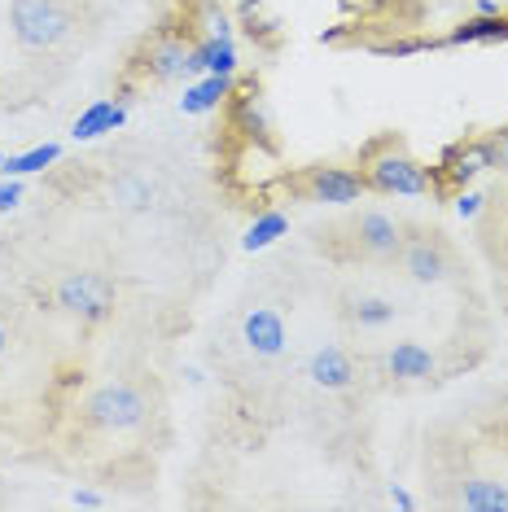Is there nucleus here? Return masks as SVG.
Segmentation results:
<instances>
[{"label":"nucleus","mask_w":508,"mask_h":512,"mask_svg":"<svg viewBox=\"0 0 508 512\" xmlns=\"http://www.w3.org/2000/svg\"><path fill=\"white\" fill-rule=\"evenodd\" d=\"M360 176L368 193H395V197H421L434 193V167L408 154V145L395 132H381L377 141L360 149Z\"/></svg>","instance_id":"nucleus-1"},{"label":"nucleus","mask_w":508,"mask_h":512,"mask_svg":"<svg viewBox=\"0 0 508 512\" xmlns=\"http://www.w3.org/2000/svg\"><path fill=\"white\" fill-rule=\"evenodd\" d=\"M9 27L27 53H49L75 31V9L71 0H14Z\"/></svg>","instance_id":"nucleus-2"},{"label":"nucleus","mask_w":508,"mask_h":512,"mask_svg":"<svg viewBox=\"0 0 508 512\" xmlns=\"http://www.w3.org/2000/svg\"><path fill=\"white\" fill-rule=\"evenodd\" d=\"M290 197H303V202H325V206H351L368 193V184L360 171L338 167V162H316V167H303L294 176L276 180Z\"/></svg>","instance_id":"nucleus-3"},{"label":"nucleus","mask_w":508,"mask_h":512,"mask_svg":"<svg viewBox=\"0 0 508 512\" xmlns=\"http://www.w3.org/2000/svg\"><path fill=\"white\" fill-rule=\"evenodd\" d=\"M84 421L92 429H106V434H127V429H141L149 416V399L141 386L132 381H106L84 399Z\"/></svg>","instance_id":"nucleus-4"},{"label":"nucleus","mask_w":508,"mask_h":512,"mask_svg":"<svg viewBox=\"0 0 508 512\" xmlns=\"http://www.w3.org/2000/svg\"><path fill=\"white\" fill-rule=\"evenodd\" d=\"M189 57H193V40L176 27H158L154 36L141 40V49L132 53L127 71L141 84H171V79L189 75Z\"/></svg>","instance_id":"nucleus-5"},{"label":"nucleus","mask_w":508,"mask_h":512,"mask_svg":"<svg viewBox=\"0 0 508 512\" xmlns=\"http://www.w3.org/2000/svg\"><path fill=\"white\" fill-rule=\"evenodd\" d=\"M53 302L66 316L84 320V324H101L114 316V302H119V285L106 272H71L62 276L53 289Z\"/></svg>","instance_id":"nucleus-6"},{"label":"nucleus","mask_w":508,"mask_h":512,"mask_svg":"<svg viewBox=\"0 0 508 512\" xmlns=\"http://www.w3.org/2000/svg\"><path fill=\"white\" fill-rule=\"evenodd\" d=\"M487 167H491L487 136H469V141L447 145L443 158H438V167H434V193H460L469 180H478Z\"/></svg>","instance_id":"nucleus-7"},{"label":"nucleus","mask_w":508,"mask_h":512,"mask_svg":"<svg viewBox=\"0 0 508 512\" xmlns=\"http://www.w3.org/2000/svg\"><path fill=\"white\" fill-rule=\"evenodd\" d=\"M224 114H228V132L237 141H272V119H268V101H263V88L259 79H241L233 84L224 101Z\"/></svg>","instance_id":"nucleus-8"},{"label":"nucleus","mask_w":508,"mask_h":512,"mask_svg":"<svg viewBox=\"0 0 508 512\" xmlns=\"http://www.w3.org/2000/svg\"><path fill=\"white\" fill-rule=\"evenodd\" d=\"M399 267L408 272V281L438 285L447 276V267H452V254H447V246L434 237V232H412V237H403V246H399Z\"/></svg>","instance_id":"nucleus-9"},{"label":"nucleus","mask_w":508,"mask_h":512,"mask_svg":"<svg viewBox=\"0 0 508 512\" xmlns=\"http://www.w3.org/2000/svg\"><path fill=\"white\" fill-rule=\"evenodd\" d=\"M351 237H355V250H360L364 259H395L399 246H403V224H395V219L381 215V211H364L351 224Z\"/></svg>","instance_id":"nucleus-10"},{"label":"nucleus","mask_w":508,"mask_h":512,"mask_svg":"<svg viewBox=\"0 0 508 512\" xmlns=\"http://www.w3.org/2000/svg\"><path fill=\"white\" fill-rule=\"evenodd\" d=\"M241 333H246V346L254 355H281L285 351V320L276 316L272 307H254L246 320H241Z\"/></svg>","instance_id":"nucleus-11"},{"label":"nucleus","mask_w":508,"mask_h":512,"mask_svg":"<svg viewBox=\"0 0 508 512\" xmlns=\"http://www.w3.org/2000/svg\"><path fill=\"white\" fill-rule=\"evenodd\" d=\"M307 377L316 381V386H325V390H346L355 381V359L346 355L342 346H325V351L311 355Z\"/></svg>","instance_id":"nucleus-12"},{"label":"nucleus","mask_w":508,"mask_h":512,"mask_svg":"<svg viewBox=\"0 0 508 512\" xmlns=\"http://www.w3.org/2000/svg\"><path fill=\"white\" fill-rule=\"evenodd\" d=\"M228 92H233V75H202L198 84L184 88L180 97V110L184 114H211L228 101Z\"/></svg>","instance_id":"nucleus-13"},{"label":"nucleus","mask_w":508,"mask_h":512,"mask_svg":"<svg viewBox=\"0 0 508 512\" xmlns=\"http://www.w3.org/2000/svg\"><path fill=\"white\" fill-rule=\"evenodd\" d=\"M237 18H241V27H246V36L254 44H263V49H276V44H281V27H285V22L276 18L263 0H241Z\"/></svg>","instance_id":"nucleus-14"},{"label":"nucleus","mask_w":508,"mask_h":512,"mask_svg":"<svg viewBox=\"0 0 508 512\" xmlns=\"http://www.w3.org/2000/svg\"><path fill=\"white\" fill-rule=\"evenodd\" d=\"M508 40V14H478L447 36L443 44H504Z\"/></svg>","instance_id":"nucleus-15"},{"label":"nucleus","mask_w":508,"mask_h":512,"mask_svg":"<svg viewBox=\"0 0 508 512\" xmlns=\"http://www.w3.org/2000/svg\"><path fill=\"white\" fill-rule=\"evenodd\" d=\"M390 377H399V381H425V377H434V355L425 351V346L417 342H399L395 351H390Z\"/></svg>","instance_id":"nucleus-16"},{"label":"nucleus","mask_w":508,"mask_h":512,"mask_svg":"<svg viewBox=\"0 0 508 512\" xmlns=\"http://www.w3.org/2000/svg\"><path fill=\"white\" fill-rule=\"evenodd\" d=\"M460 504L473 512H500L508 508V486L495 482V477H473V482H465V491H460Z\"/></svg>","instance_id":"nucleus-17"},{"label":"nucleus","mask_w":508,"mask_h":512,"mask_svg":"<svg viewBox=\"0 0 508 512\" xmlns=\"http://www.w3.org/2000/svg\"><path fill=\"white\" fill-rule=\"evenodd\" d=\"M123 114H127L123 101H97L88 114L75 119V136L79 141H92V136H101V132H114V127L123 123Z\"/></svg>","instance_id":"nucleus-18"},{"label":"nucleus","mask_w":508,"mask_h":512,"mask_svg":"<svg viewBox=\"0 0 508 512\" xmlns=\"http://www.w3.org/2000/svg\"><path fill=\"white\" fill-rule=\"evenodd\" d=\"M110 197L127 211H145V206H154V184L145 176H119L110 184Z\"/></svg>","instance_id":"nucleus-19"},{"label":"nucleus","mask_w":508,"mask_h":512,"mask_svg":"<svg viewBox=\"0 0 508 512\" xmlns=\"http://www.w3.org/2000/svg\"><path fill=\"white\" fill-rule=\"evenodd\" d=\"M285 232H290V219H285L281 211H263L250 224V232H246V241H241V246H246V250H268L276 237H285Z\"/></svg>","instance_id":"nucleus-20"},{"label":"nucleus","mask_w":508,"mask_h":512,"mask_svg":"<svg viewBox=\"0 0 508 512\" xmlns=\"http://www.w3.org/2000/svg\"><path fill=\"white\" fill-rule=\"evenodd\" d=\"M57 158H62V149H57V145H40V149H31V154L5 158V162H0V171H5V176H31V171L53 167Z\"/></svg>","instance_id":"nucleus-21"},{"label":"nucleus","mask_w":508,"mask_h":512,"mask_svg":"<svg viewBox=\"0 0 508 512\" xmlns=\"http://www.w3.org/2000/svg\"><path fill=\"white\" fill-rule=\"evenodd\" d=\"M351 320L364 324V329H377V324L395 320V307H390L386 298H360V302H355V311H351Z\"/></svg>","instance_id":"nucleus-22"},{"label":"nucleus","mask_w":508,"mask_h":512,"mask_svg":"<svg viewBox=\"0 0 508 512\" xmlns=\"http://www.w3.org/2000/svg\"><path fill=\"white\" fill-rule=\"evenodd\" d=\"M202 14V27H206V36H219V40H233V22H228L224 9H198Z\"/></svg>","instance_id":"nucleus-23"},{"label":"nucleus","mask_w":508,"mask_h":512,"mask_svg":"<svg viewBox=\"0 0 508 512\" xmlns=\"http://www.w3.org/2000/svg\"><path fill=\"white\" fill-rule=\"evenodd\" d=\"M487 145H491V167L508 171V127H495V132H487Z\"/></svg>","instance_id":"nucleus-24"},{"label":"nucleus","mask_w":508,"mask_h":512,"mask_svg":"<svg viewBox=\"0 0 508 512\" xmlns=\"http://www.w3.org/2000/svg\"><path fill=\"white\" fill-rule=\"evenodd\" d=\"M456 211L465 215V219H473V215L482 211V197H478V193H465V189H460V193H456Z\"/></svg>","instance_id":"nucleus-25"},{"label":"nucleus","mask_w":508,"mask_h":512,"mask_svg":"<svg viewBox=\"0 0 508 512\" xmlns=\"http://www.w3.org/2000/svg\"><path fill=\"white\" fill-rule=\"evenodd\" d=\"M18 197H22V184H18V180L0 184V211H9V206H18Z\"/></svg>","instance_id":"nucleus-26"},{"label":"nucleus","mask_w":508,"mask_h":512,"mask_svg":"<svg viewBox=\"0 0 508 512\" xmlns=\"http://www.w3.org/2000/svg\"><path fill=\"white\" fill-rule=\"evenodd\" d=\"M97 504H101V499L92 491H75V508H97Z\"/></svg>","instance_id":"nucleus-27"},{"label":"nucleus","mask_w":508,"mask_h":512,"mask_svg":"<svg viewBox=\"0 0 508 512\" xmlns=\"http://www.w3.org/2000/svg\"><path fill=\"white\" fill-rule=\"evenodd\" d=\"M478 14H500V0H478Z\"/></svg>","instance_id":"nucleus-28"},{"label":"nucleus","mask_w":508,"mask_h":512,"mask_svg":"<svg viewBox=\"0 0 508 512\" xmlns=\"http://www.w3.org/2000/svg\"><path fill=\"white\" fill-rule=\"evenodd\" d=\"M395 504H399V508H412V495H408V491H399V486H395Z\"/></svg>","instance_id":"nucleus-29"},{"label":"nucleus","mask_w":508,"mask_h":512,"mask_svg":"<svg viewBox=\"0 0 508 512\" xmlns=\"http://www.w3.org/2000/svg\"><path fill=\"white\" fill-rule=\"evenodd\" d=\"M193 9H215V5H224V0H189Z\"/></svg>","instance_id":"nucleus-30"},{"label":"nucleus","mask_w":508,"mask_h":512,"mask_svg":"<svg viewBox=\"0 0 508 512\" xmlns=\"http://www.w3.org/2000/svg\"><path fill=\"white\" fill-rule=\"evenodd\" d=\"M5 346H9V333H5V324H0V355H5Z\"/></svg>","instance_id":"nucleus-31"},{"label":"nucleus","mask_w":508,"mask_h":512,"mask_svg":"<svg viewBox=\"0 0 508 512\" xmlns=\"http://www.w3.org/2000/svg\"><path fill=\"white\" fill-rule=\"evenodd\" d=\"M0 162H5V158H0Z\"/></svg>","instance_id":"nucleus-32"}]
</instances>
